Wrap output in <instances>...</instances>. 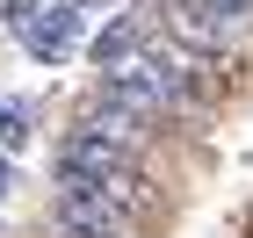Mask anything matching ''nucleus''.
Here are the masks:
<instances>
[{"label": "nucleus", "instance_id": "7", "mask_svg": "<svg viewBox=\"0 0 253 238\" xmlns=\"http://www.w3.org/2000/svg\"><path fill=\"white\" fill-rule=\"evenodd\" d=\"M7 195H15V159L0 152V202H7Z\"/></svg>", "mask_w": 253, "mask_h": 238}, {"label": "nucleus", "instance_id": "3", "mask_svg": "<svg viewBox=\"0 0 253 238\" xmlns=\"http://www.w3.org/2000/svg\"><path fill=\"white\" fill-rule=\"evenodd\" d=\"M94 101H109V108H123V116H137V123H167V108H159V94H152V79L137 72V65H123V72H101L94 79Z\"/></svg>", "mask_w": 253, "mask_h": 238}, {"label": "nucleus", "instance_id": "4", "mask_svg": "<svg viewBox=\"0 0 253 238\" xmlns=\"http://www.w3.org/2000/svg\"><path fill=\"white\" fill-rule=\"evenodd\" d=\"M137 51H145V29H137V15H109L94 36H87V58H94L101 72H123Z\"/></svg>", "mask_w": 253, "mask_h": 238}, {"label": "nucleus", "instance_id": "1", "mask_svg": "<svg viewBox=\"0 0 253 238\" xmlns=\"http://www.w3.org/2000/svg\"><path fill=\"white\" fill-rule=\"evenodd\" d=\"M73 130H87V137H101V144H116V152H137V159L152 152V137H159L152 123L123 116V108H109V101H94V94L73 108Z\"/></svg>", "mask_w": 253, "mask_h": 238}, {"label": "nucleus", "instance_id": "6", "mask_svg": "<svg viewBox=\"0 0 253 238\" xmlns=\"http://www.w3.org/2000/svg\"><path fill=\"white\" fill-rule=\"evenodd\" d=\"M37 15H43V0H0V29H15V36H22Z\"/></svg>", "mask_w": 253, "mask_h": 238}, {"label": "nucleus", "instance_id": "2", "mask_svg": "<svg viewBox=\"0 0 253 238\" xmlns=\"http://www.w3.org/2000/svg\"><path fill=\"white\" fill-rule=\"evenodd\" d=\"M22 51H29L37 65H65V58L80 51V15L65 7V0H58V7H43V15L22 29Z\"/></svg>", "mask_w": 253, "mask_h": 238}, {"label": "nucleus", "instance_id": "5", "mask_svg": "<svg viewBox=\"0 0 253 238\" xmlns=\"http://www.w3.org/2000/svg\"><path fill=\"white\" fill-rule=\"evenodd\" d=\"M22 144H29V108H0V152L15 159Z\"/></svg>", "mask_w": 253, "mask_h": 238}, {"label": "nucleus", "instance_id": "8", "mask_svg": "<svg viewBox=\"0 0 253 238\" xmlns=\"http://www.w3.org/2000/svg\"><path fill=\"white\" fill-rule=\"evenodd\" d=\"M43 238H109V231H43Z\"/></svg>", "mask_w": 253, "mask_h": 238}]
</instances>
